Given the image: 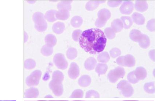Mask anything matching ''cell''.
<instances>
[{
    "instance_id": "cell-6",
    "label": "cell",
    "mask_w": 155,
    "mask_h": 101,
    "mask_svg": "<svg viewBox=\"0 0 155 101\" xmlns=\"http://www.w3.org/2000/svg\"><path fill=\"white\" fill-rule=\"evenodd\" d=\"M116 62L117 64L119 65L128 67L134 66L136 63L134 57L130 54L119 57L117 59Z\"/></svg>"
},
{
    "instance_id": "cell-24",
    "label": "cell",
    "mask_w": 155,
    "mask_h": 101,
    "mask_svg": "<svg viewBox=\"0 0 155 101\" xmlns=\"http://www.w3.org/2000/svg\"><path fill=\"white\" fill-rule=\"evenodd\" d=\"M105 1H93L91 2L87 3V4L86 8L89 11H92V10L95 9L99 5L100 3H104Z\"/></svg>"
},
{
    "instance_id": "cell-26",
    "label": "cell",
    "mask_w": 155,
    "mask_h": 101,
    "mask_svg": "<svg viewBox=\"0 0 155 101\" xmlns=\"http://www.w3.org/2000/svg\"><path fill=\"white\" fill-rule=\"evenodd\" d=\"M82 22V19L81 17L79 16L74 17L71 20V23H72L73 26L75 27H78L81 26Z\"/></svg>"
},
{
    "instance_id": "cell-36",
    "label": "cell",
    "mask_w": 155,
    "mask_h": 101,
    "mask_svg": "<svg viewBox=\"0 0 155 101\" xmlns=\"http://www.w3.org/2000/svg\"></svg>"
},
{
    "instance_id": "cell-12",
    "label": "cell",
    "mask_w": 155,
    "mask_h": 101,
    "mask_svg": "<svg viewBox=\"0 0 155 101\" xmlns=\"http://www.w3.org/2000/svg\"><path fill=\"white\" fill-rule=\"evenodd\" d=\"M111 27L115 33L119 32L121 31L124 28L121 20L119 19L114 20L111 23Z\"/></svg>"
},
{
    "instance_id": "cell-19",
    "label": "cell",
    "mask_w": 155,
    "mask_h": 101,
    "mask_svg": "<svg viewBox=\"0 0 155 101\" xmlns=\"http://www.w3.org/2000/svg\"><path fill=\"white\" fill-rule=\"evenodd\" d=\"M139 42V44L143 48H147L150 45V40L147 35L143 34Z\"/></svg>"
},
{
    "instance_id": "cell-27",
    "label": "cell",
    "mask_w": 155,
    "mask_h": 101,
    "mask_svg": "<svg viewBox=\"0 0 155 101\" xmlns=\"http://www.w3.org/2000/svg\"><path fill=\"white\" fill-rule=\"evenodd\" d=\"M84 92L81 90H76L73 92L70 96L71 98H81L83 96Z\"/></svg>"
},
{
    "instance_id": "cell-28",
    "label": "cell",
    "mask_w": 155,
    "mask_h": 101,
    "mask_svg": "<svg viewBox=\"0 0 155 101\" xmlns=\"http://www.w3.org/2000/svg\"><path fill=\"white\" fill-rule=\"evenodd\" d=\"M92 97H95L96 98H99L100 97L99 94L98 93L94 90H90L86 93V98H90Z\"/></svg>"
},
{
    "instance_id": "cell-23",
    "label": "cell",
    "mask_w": 155,
    "mask_h": 101,
    "mask_svg": "<svg viewBox=\"0 0 155 101\" xmlns=\"http://www.w3.org/2000/svg\"><path fill=\"white\" fill-rule=\"evenodd\" d=\"M144 89L146 92L149 93H154L155 92V84L154 82H149L145 84Z\"/></svg>"
},
{
    "instance_id": "cell-15",
    "label": "cell",
    "mask_w": 155,
    "mask_h": 101,
    "mask_svg": "<svg viewBox=\"0 0 155 101\" xmlns=\"http://www.w3.org/2000/svg\"><path fill=\"white\" fill-rule=\"evenodd\" d=\"M142 35L143 34L139 30L134 29L131 31L129 37L133 41L137 42L141 39Z\"/></svg>"
},
{
    "instance_id": "cell-3",
    "label": "cell",
    "mask_w": 155,
    "mask_h": 101,
    "mask_svg": "<svg viewBox=\"0 0 155 101\" xmlns=\"http://www.w3.org/2000/svg\"><path fill=\"white\" fill-rule=\"evenodd\" d=\"M98 18L95 22V25L97 27H102L104 26L107 21L111 16V13L107 8H103L100 10L98 13Z\"/></svg>"
},
{
    "instance_id": "cell-5",
    "label": "cell",
    "mask_w": 155,
    "mask_h": 101,
    "mask_svg": "<svg viewBox=\"0 0 155 101\" xmlns=\"http://www.w3.org/2000/svg\"><path fill=\"white\" fill-rule=\"evenodd\" d=\"M125 75V71L124 68L117 67L114 69L110 71L108 75V78L110 82L115 83L117 80L122 78Z\"/></svg>"
},
{
    "instance_id": "cell-16",
    "label": "cell",
    "mask_w": 155,
    "mask_h": 101,
    "mask_svg": "<svg viewBox=\"0 0 155 101\" xmlns=\"http://www.w3.org/2000/svg\"><path fill=\"white\" fill-rule=\"evenodd\" d=\"M39 92L38 89L31 87L26 91L25 93V98H33L39 95Z\"/></svg>"
},
{
    "instance_id": "cell-25",
    "label": "cell",
    "mask_w": 155,
    "mask_h": 101,
    "mask_svg": "<svg viewBox=\"0 0 155 101\" xmlns=\"http://www.w3.org/2000/svg\"><path fill=\"white\" fill-rule=\"evenodd\" d=\"M104 33L107 38L110 39H113L116 36L115 32L111 28H107L104 30Z\"/></svg>"
},
{
    "instance_id": "cell-22",
    "label": "cell",
    "mask_w": 155,
    "mask_h": 101,
    "mask_svg": "<svg viewBox=\"0 0 155 101\" xmlns=\"http://www.w3.org/2000/svg\"><path fill=\"white\" fill-rule=\"evenodd\" d=\"M98 61L102 63H107L110 60V57L107 52H104L98 55Z\"/></svg>"
},
{
    "instance_id": "cell-1",
    "label": "cell",
    "mask_w": 155,
    "mask_h": 101,
    "mask_svg": "<svg viewBox=\"0 0 155 101\" xmlns=\"http://www.w3.org/2000/svg\"><path fill=\"white\" fill-rule=\"evenodd\" d=\"M79 40L81 47L91 54H96L103 51L107 41L104 32L98 28L83 31L80 35Z\"/></svg>"
},
{
    "instance_id": "cell-9",
    "label": "cell",
    "mask_w": 155,
    "mask_h": 101,
    "mask_svg": "<svg viewBox=\"0 0 155 101\" xmlns=\"http://www.w3.org/2000/svg\"><path fill=\"white\" fill-rule=\"evenodd\" d=\"M134 8L133 3L131 1H125L121 6L120 11L123 14H130L133 11Z\"/></svg>"
},
{
    "instance_id": "cell-2",
    "label": "cell",
    "mask_w": 155,
    "mask_h": 101,
    "mask_svg": "<svg viewBox=\"0 0 155 101\" xmlns=\"http://www.w3.org/2000/svg\"><path fill=\"white\" fill-rule=\"evenodd\" d=\"M64 79L63 74L59 71H57L53 74L52 80L49 82V88L57 96H60L62 95L64 89L62 82Z\"/></svg>"
},
{
    "instance_id": "cell-35",
    "label": "cell",
    "mask_w": 155,
    "mask_h": 101,
    "mask_svg": "<svg viewBox=\"0 0 155 101\" xmlns=\"http://www.w3.org/2000/svg\"><path fill=\"white\" fill-rule=\"evenodd\" d=\"M81 101V100H76V101Z\"/></svg>"
},
{
    "instance_id": "cell-18",
    "label": "cell",
    "mask_w": 155,
    "mask_h": 101,
    "mask_svg": "<svg viewBox=\"0 0 155 101\" xmlns=\"http://www.w3.org/2000/svg\"><path fill=\"white\" fill-rule=\"evenodd\" d=\"M97 62L94 58H88L85 62L84 67L87 70H91L94 69L97 64Z\"/></svg>"
},
{
    "instance_id": "cell-11",
    "label": "cell",
    "mask_w": 155,
    "mask_h": 101,
    "mask_svg": "<svg viewBox=\"0 0 155 101\" xmlns=\"http://www.w3.org/2000/svg\"><path fill=\"white\" fill-rule=\"evenodd\" d=\"M134 75L137 80H142L147 77V72L146 70L142 67H137L134 71Z\"/></svg>"
},
{
    "instance_id": "cell-21",
    "label": "cell",
    "mask_w": 155,
    "mask_h": 101,
    "mask_svg": "<svg viewBox=\"0 0 155 101\" xmlns=\"http://www.w3.org/2000/svg\"><path fill=\"white\" fill-rule=\"evenodd\" d=\"M123 26L125 29H129L130 27L133 24V21L130 17L123 16L121 18Z\"/></svg>"
},
{
    "instance_id": "cell-17",
    "label": "cell",
    "mask_w": 155,
    "mask_h": 101,
    "mask_svg": "<svg viewBox=\"0 0 155 101\" xmlns=\"http://www.w3.org/2000/svg\"><path fill=\"white\" fill-rule=\"evenodd\" d=\"M91 83V79L88 75L82 76L78 80V83L82 87H87Z\"/></svg>"
},
{
    "instance_id": "cell-33",
    "label": "cell",
    "mask_w": 155,
    "mask_h": 101,
    "mask_svg": "<svg viewBox=\"0 0 155 101\" xmlns=\"http://www.w3.org/2000/svg\"><path fill=\"white\" fill-rule=\"evenodd\" d=\"M81 33V31L80 30H76L74 32V33L73 34V38L75 41H78Z\"/></svg>"
},
{
    "instance_id": "cell-8",
    "label": "cell",
    "mask_w": 155,
    "mask_h": 101,
    "mask_svg": "<svg viewBox=\"0 0 155 101\" xmlns=\"http://www.w3.org/2000/svg\"><path fill=\"white\" fill-rule=\"evenodd\" d=\"M54 62L58 68L64 70L67 68L68 63L64 55L62 54L56 55L54 58Z\"/></svg>"
},
{
    "instance_id": "cell-4",
    "label": "cell",
    "mask_w": 155,
    "mask_h": 101,
    "mask_svg": "<svg viewBox=\"0 0 155 101\" xmlns=\"http://www.w3.org/2000/svg\"><path fill=\"white\" fill-rule=\"evenodd\" d=\"M117 88L120 91L123 95L130 97L134 94L133 87L129 82L125 80H122L117 85Z\"/></svg>"
},
{
    "instance_id": "cell-14",
    "label": "cell",
    "mask_w": 155,
    "mask_h": 101,
    "mask_svg": "<svg viewBox=\"0 0 155 101\" xmlns=\"http://www.w3.org/2000/svg\"><path fill=\"white\" fill-rule=\"evenodd\" d=\"M134 7L137 11L143 12L148 9V5L146 1H136L134 4Z\"/></svg>"
},
{
    "instance_id": "cell-29",
    "label": "cell",
    "mask_w": 155,
    "mask_h": 101,
    "mask_svg": "<svg viewBox=\"0 0 155 101\" xmlns=\"http://www.w3.org/2000/svg\"><path fill=\"white\" fill-rule=\"evenodd\" d=\"M127 78L129 81L132 84L137 83L139 81L136 78L134 75V71L131 72L128 74L127 75Z\"/></svg>"
},
{
    "instance_id": "cell-31",
    "label": "cell",
    "mask_w": 155,
    "mask_h": 101,
    "mask_svg": "<svg viewBox=\"0 0 155 101\" xmlns=\"http://www.w3.org/2000/svg\"><path fill=\"white\" fill-rule=\"evenodd\" d=\"M147 29L150 31H155V20L151 19L148 21L147 23Z\"/></svg>"
},
{
    "instance_id": "cell-32",
    "label": "cell",
    "mask_w": 155,
    "mask_h": 101,
    "mask_svg": "<svg viewBox=\"0 0 155 101\" xmlns=\"http://www.w3.org/2000/svg\"><path fill=\"white\" fill-rule=\"evenodd\" d=\"M122 2L121 1H110L108 2V5L111 7L114 8L120 5Z\"/></svg>"
},
{
    "instance_id": "cell-10",
    "label": "cell",
    "mask_w": 155,
    "mask_h": 101,
    "mask_svg": "<svg viewBox=\"0 0 155 101\" xmlns=\"http://www.w3.org/2000/svg\"><path fill=\"white\" fill-rule=\"evenodd\" d=\"M79 68L78 65L74 62L71 63L68 71V75L69 77L71 79H76L79 77Z\"/></svg>"
},
{
    "instance_id": "cell-34",
    "label": "cell",
    "mask_w": 155,
    "mask_h": 101,
    "mask_svg": "<svg viewBox=\"0 0 155 101\" xmlns=\"http://www.w3.org/2000/svg\"><path fill=\"white\" fill-rule=\"evenodd\" d=\"M68 101L67 100H59V101H58V100H50V101Z\"/></svg>"
},
{
    "instance_id": "cell-20",
    "label": "cell",
    "mask_w": 155,
    "mask_h": 101,
    "mask_svg": "<svg viewBox=\"0 0 155 101\" xmlns=\"http://www.w3.org/2000/svg\"><path fill=\"white\" fill-rule=\"evenodd\" d=\"M108 69V66L107 64L98 63L95 69V72L99 75H102L106 73Z\"/></svg>"
},
{
    "instance_id": "cell-30",
    "label": "cell",
    "mask_w": 155,
    "mask_h": 101,
    "mask_svg": "<svg viewBox=\"0 0 155 101\" xmlns=\"http://www.w3.org/2000/svg\"><path fill=\"white\" fill-rule=\"evenodd\" d=\"M110 56L112 58H115L116 57L120 56L121 54V52L118 48H113L110 50Z\"/></svg>"
},
{
    "instance_id": "cell-7",
    "label": "cell",
    "mask_w": 155,
    "mask_h": 101,
    "mask_svg": "<svg viewBox=\"0 0 155 101\" xmlns=\"http://www.w3.org/2000/svg\"><path fill=\"white\" fill-rule=\"evenodd\" d=\"M41 73L40 70H36L31 75L27 77L26 83L29 86L38 85L40 81Z\"/></svg>"
},
{
    "instance_id": "cell-13",
    "label": "cell",
    "mask_w": 155,
    "mask_h": 101,
    "mask_svg": "<svg viewBox=\"0 0 155 101\" xmlns=\"http://www.w3.org/2000/svg\"><path fill=\"white\" fill-rule=\"evenodd\" d=\"M133 20L136 24L142 25L144 24L145 18L142 14L137 12L133 13L132 15Z\"/></svg>"
}]
</instances>
